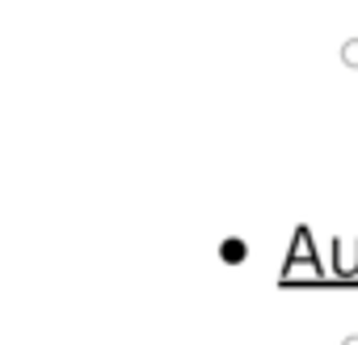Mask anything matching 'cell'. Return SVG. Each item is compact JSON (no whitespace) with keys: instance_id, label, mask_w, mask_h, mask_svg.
<instances>
[{"instance_id":"4","label":"cell","mask_w":358,"mask_h":345,"mask_svg":"<svg viewBox=\"0 0 358 345\" xmlns=\"http://www.w3.org/2000/svg\"><path fill=\"white\" fill-rule=\"evenodd\" d=\"M345 345H358V337H350V341H345Z\"/></svg>"},{"instance_id":"2","label":"cell","mask_w":358,"mask_h":345,"mask_svg":"<svg viewBox=\"0 0 358 345\" xmlns=\"http://www.w3.org/2000/svg\"><path fill=\"white\" fill-rule=\"evenodd\" d=\"M220 257H224V261H245V244H241V240H224V244H220Z\"/></svg>"},{"instance_id":"3","label":"cell","mask_w":358,"mask_h":345,"mask_svg":"<svg viewBox=\"0 0 358 345\" xmlns=\"http://www.w3.org/2000/svg\"><path fill=\"white\" fill-rule=\"evenodd\" d=\"M341 64H345V68H358V38H350V43L341 47Z\"/></svg>"},{"instance_id":"1","label":"cell","mask_w":358,"mask_h":345,"mask_svg":"<svg viewBox=\"0 0 358 345\" xmlns=\"http://www.w3.org/2000/svg\"><path fill=\"white\" fill-rule=\"evenodd\" d=\"M320 278V257H316V240H312V228H295V236H291V253H287V270H282V278L287 282H295V278Z\"/></svg>"}]
</instances>
